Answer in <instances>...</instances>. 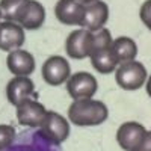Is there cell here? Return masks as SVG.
I'll return each instance as SVG.
<instances>
[{"instance_id":"4","label":"cell","mask_w":151,"mask_h":151,"mask_svg":"<svg viewBox=\"0 0 151 151\" xmlns=\"http://www.w3.org/2000/svg\"><path fill=\"white\" fill-rule=\"evenodd\" d=\"M41 134L55 145H60L70 136V122L59 113L48 110L44 122L41 124Z\"/></svg>"},{"instance_id":"2","label":"cell","mask_w":151,"mask_h":151,"mask_svg":"<svg viewBox=\"0 0 151 151\" xmlns=\"http://www.w3.org/2000/svg\"><path fill=\"white\" fill-rule=\"evenodd\" d=\"M147 68L139 60H130L119 64L115 70V80L125 91H136L147 82Z\"/></svg>"},{"instance_id":"8","label":"cell","mask_w":151,"mask_h":151,"mask_svg":"<svg viewBox=\"0 0 151 151\" xmlns=\"http://www.w3.org/2000/svg\"><path fill=\"white\" fill-rule=\"evenodd\" d=\"M47 109L33 98H27L17 106V119L24 127H41L47 116Z\"/></svg>"},{"instance_id":"22","label":"cell","mask_w":151,"mask_h":151,"mask_svg":"<svg viewBox=\"0 0 151 151\" xmlns=\"http://www.w3.org/2000/svg\"><path fill=\"white\" fill-rule=\"evenodd\" d=\"M79 2L82 3V5H89V3H94V2H97V0H79Z\"/></svg>"},{"instance_id":"19","label":"cell","mask_w":151,"mask_h":151,"mask_svg":"<svg viewBox=\"0 0 151 151\" xmlns=\"http://www.w3.org/2000/svg\"><path fill=\"white\" fill-rule=\"evenodd\" d=\"M139 17L141 21L147 26L148 30H151V0H145L139 9Z\"/></svg>"},{"instance_id":"1","label":"cell","mask_w":151,"mask_h":151,"mask_svg":"<svg viewBox=\"0 0 151 151\" xmlns=\"http://www.w3.org/2000/svg\"><path fill=\"white\" fill-rule=\"evenodd\" d=\"M109 116L107 106L100 100H76L68 107V119L79 127L103 124Z\"/></svg>"},{"instance_id":"3","label":"cell","mask_w":151,"mask_h":151,"mask_svg":"<svg viewBox=\"0 0 151 151\" xmlns=\"http://www.w3.org/2000/svg\"><path fill=\"white\" fill-rule=\"evenodd\" d=\"M98 89L97 79L91 73L86 71H79L70 76L67 80V91L70 97L74 100H89L95 95Z\"/></svg>"},{"instance_id":"21","label":"cell","mask_w":151,"mask_h":151,"mask_svg":"<svg viewBox=\"0 0 151 151\" xmlns=\"http://www.w3.org/2000/svg\"><path fill=\"white\" fill-rule=\"evenodd\" d=\"M147 92H148V95L151 97V76H150L148 80H147Z\"/></svg>"},{"instance_id":"5","label":"cell","mask_w":151,"mask_h":151,"mask_svg":"<svg viewBox=\"0 0 151 151\" xmlns=\"http://www.w3.org/2000/svg\"><path fill=\"white\" fill-rule=\"evenodd\" d=\"M92 42H94V33L85 29L73 30L65 42L67 55L71 59H85L89 58L92 52Z\"/></svg>"},{"instance_id":"7","label":"cell","mask_w":151,"mask_h":151,"mask_svg":"<svg viewBox=\"0 0 151 151\" xmlns=\"http://www.w3.org/2000/svg\"><path fill=\"white\" fill-rule=\"evenodd\" d=\"M147 129L136 121H127L119 125L116 132V142L124 151H136L147 134Z\"/></svg>"},{"instance_id":"20","label":"cell","mask_w":151,"mask_h":151,"mask_svg":"<svg viewBox=\"0 0 151 151\" xmlns=\"http://www.w3.org/2000/svg\"><path fill=\"white\" fill-rule=\"evenodd\" d=\"M136 151H151V132H147L142 144L139 145V148Z\"/></svg>"},{"instance_id":"10","label":"cell","mask_w":151,"mask_h":151,"mask_svg":"<svg viewBox=\"0 0 151 151\" xmlns=\"http://www.w3.org/2000/svg\"><path fill=\"white\" fill-rule=\"evenodd\" d=\"M24 41H26V35L20 24L12 21L0 23V50L9 53L14 50H20Z\"/></svg>"},{"instance_id":"6","label":"cell","mask_w":151,"mask_h":151,"mask_svg":"<svg viewBox=\"0 0 151 151\" xmlns=\"http://www.w3.org/2000/svg\"><path fill=\"white\" fill-rule=\"evenodd\" d=\"M71 76V68L65 58L62 56H50L42 65V79L50 86H59L67 83Z\"/></svg>"},{"instance_id":"11","label":"cell","mask_w":151,"mask_h":151,"mask_svg":"<svg viewBox=\"0 0 151 151\" xmlns=\"http://www.w3.org/2000/svg\"><path fill=\"white\" fill-rule=\"evenodd\" d=\"M55 15L65 26H82L85 5H82L79 0H59L55 6Z\"/></svg>"},{"instance_id":"23","label":"cell","mask_w":151,"mask_h":151,"mask_svg":"<svg viewBox=\"0 0 151 151\" xmlns=\"http://www.w3.org/2000/svg\"><path fill=\"white\" fill-rule=\"evenodd\" d=\"M0 18H2V12H0ZM0 23H2V21H0Z\"/></svg>"},{"instance_id":"14","label":"cell","mask_w":151,"mask_h":151,"mask_svg":"<svg viewBox=\"0 0 151 151\" xmlns=\"http://www.w3.org/2000/svg\"><path fill=\"white\" fill-rule=\"evenodd\" d=\"M6 65L12 74L21 76V77H29L35 71V58L32 53L26 52L23 48L14 50V52H11L8 55Z\"/></svg>"},{"instance_id":"17","label":"cell","mask_w":151,"mask_h":151,"mask_svg":"<svg viewBox=\"0 0 151 151\" xmlns=\"http://www.w3.org/2000/svg\"><path fill=\"white\" fill-rule=\"evenodd\" d=\"M29 0H0V12H2V18L5 21L15 23L18 15Z\"/></svg>"},{"instance_id":"16","label":"cell","mask_w":151,"mask_h":151,"mask_svg":"<svg viewBox=\"0 0 151 151\" xmlns=\"http://www.w3.org/2000/svg\"><path fill=\"white\" fill-rule=\"evenodd\" d=\"M91 64L92 67L101 74H109V73H115L118 68V62L112 53V47L104 48V50H98V52L92 53L91 56Z\"/></svg>"},{"instance_id":"15","label":"cell","mask_w":151,"mask_h":151,"mask_svg":"<svg viewBox=\"0 0 151 151\" xmlns=\"http://www.w3.org/2000/svg\"><path fill=\"white\" fill-rule=\"evenodd\" d=\"M112 53L115 56L118 65L124 62H130L136 59L137 55V45L129 36H119L112 42Z\"/></svg>"},{"instance_id":"18","label":"cell","mask_w":151,"mask_h":151,"mask_svg":"<svg viewBox=\"0 0 151 151\" xmlns=\"http://www.w3.org/2000/svg\"><path fill=\"white\" fill-rule=\"evenodd\" d=\"M15 141V129L9 124H0V151L9 148Z\"/></svg>"},{"instance_id":"9","label":"cell","mask_w":151,"mask_h":151,"mask_svg":"<svg viewBox=\"0 0 151 151\" xmlns=\"http://www.w3.org/2000/svg\"><path fill=\"white\" fill-rule=\"evenodd\" d=\"M109 20V6L103 0H97L94 3L85 6V15L82 21V27L92 33L104 29V24Z\"/></svg>"},{"instance_id":"13","label":"cell","mask_w":151,"mask_h":151,"mask_svg":"<svg viewBox=\"0 0 151 151\" xmlns=\"http://www.w3.org/2000/svg\"><path fill=\"white\" fill-rule=\"evenodd\" d=\"M35 92V85L29 77H21V76H15L14 79H11L6 86V97L11 104L15 107L23 103L24 100H27L33 95Z\"/></svg>"},{"instance_id":"12","label":"cell","mask_w":151,"mask_h":151,"mask_svg":"<svg viewBox=\"0 0 151 151\" xmlns=\"http://www.w3.org/2000/svg\"><path fill=\"white\" fill-rule=\"evenodd\" d=\"M44 21H45V8L36 0H29L24 5L15 23L26 30H35L40 29L44 24Z\"/></svg>"}]
</instances>
